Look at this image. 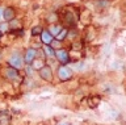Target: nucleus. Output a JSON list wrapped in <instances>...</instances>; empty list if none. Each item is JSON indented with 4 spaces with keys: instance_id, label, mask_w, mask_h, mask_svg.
<instances>
[{
    "instance_id": "11",
    "label": "nucleus",
    "mask_w": 126,
    "mask_h": 125,
    "mask_svg": "<svg viewBox=\"0 0 126 125\" xmlns=\"http://www.w3.org/2000/svg\"><path fill=\"white\" fill-rule=\"evenodd\" d=\"M43 66H45V62H43L42 59H38V58H35V59L33 61V63H32V67H33L34 70H41Z\"/></svg>"
},
{
    "instance_id": "6",
    "label": "nucleus",
    "mask_w": 126,
    "mask_h": 125,
    "mask_svg": "<svg viewBox=\"0 0 126 125\" xmlns=\"http://www.w3.org/2000/svg\"><path fill=\"white\" fill-rule=\"evenodd\" d=\"M3 75H4V78H7L8 80H15L16 78H18V70H16V69H13V67H7L5 70H4V72H3Z\"/></svg>"
},
{
    "instance_id": "9",
    "label": "nucleus",
    "mask_w": 126,
    "mask_h": 125,
    "mask_svg": "<svg viewBox=\"0 0 126 125\" xmlns=\"http://www.w3.org/2000/svg\"><path fill=\"white\" fill-rule=\"evenodd\" d=\"M61 30H62V26H61V25H58V24H51L47 32H49L51 36L55 38V37H57L58 34H59V32H61Z\"/></svg>"
},
{
    "instance_id": "1",
    "label": "nucleus",
    "mask_w": 126,
    "mask_h": 125,
    "mask_svg": "<svg viewBox=\"0 0 126 125\" xmlns=\"http://www.w3.org/2000/svg\"><path fill=\"white\" fill-rule=\"evenodd\" d=\"M8 63H9L11 67H13L16 70H20V69L25 67V61H24V58L20 55L18 53L12 54V55L9 57V59H8Z\"/></svg>"
},
{
    "instance_id": "14",
    "label": "nucleus",
    "mask_w": 126,
    "mask_h": 125,
    "mask_svg": "<svg viewBox=\"0 0 126 125\" xmlns=\"http://www.w3.org/2000/svg\"><path fill=\"white\" fill-rule=\"evenodd\" d=\"M50 46H51V48H53L54 50H58V49H61L62 42L58 41V40H53V41H51V44H50Z\"/></svg>"
},
{
    "instance_id": "13",
    "label": "nucleus",
    "mask_w": 126,
    "mask_h": 125,
    "mask_svg": "<svg viewBox=\"0 0 126 125\" xmlns=\"http://www.w3.org/2000/svg\"><path fill=\"white\" fill-rule=\"evenodd\" d=\"M9 30V22H7V21H1L0 22V33H5Z\"/></svg>"
},
{
    "instance_id": "3",
    "label": "nucleus",
    "mask_w": 126,
    "mask_h": 125,
    "mask_svg": "<svg viewBox=\"0 0 126 125\" xmlns=\"http://www.w3.org/2000/svg\"><path fill=\"white\" fill-rule=\"evenodd\" d=\"M54 57L57 58V59L59 61V63L61 65H68L70 63V53L67 52L66 49H58V50H55V54H54Z\"/></svg>"
},
{
    "instance_id": "15",
    "label": "nucleus",
    "mask_w": 126,
    "mask_h": 125,
    "mask_svg": "<svg viewBox=\"0 0 126 125\" xmlns=\"http://www.w3.org/2000/svg\"><path fill=\"white\" fill-rule=\"evenodd\" d=\"M42 30H43V28L42 26H34L33 29H32V36H38V34H41L42 33Z\"/></svg>"
},
{
    "instance_id": "12",
    "label": "nucleus",
    "mask_w": 126,
    "mask_h": 125,
    "mask_svg": "<svg viewBox=\"0 0 126 125\" xmlns=\"http://www.w3.org/2000/svg\"><path fill=\"white\" fill-rule=\"evenodd\" d=\"M67 36H68V29H66V28H62V30L59 32V34L57 37H55V40H58V41H63L64 38H67Z\"/></svg>"
},
{
    "instance_id": "4",
    "label": "nucleus",
    "mask_w": 126,
    "mask_h": 125,
    "mask_svg": "<svg viewBox=\"0 0 126 125\" xmlns=\"http://www.w3.org/2000/svg\"><path fill=\"white\" fill-rule=\"evenodd\" d=\"M39 76L42 78L43 80H46V82H53V76H54V72H53V70H51L50 66H47L45 65L43 67L39 70Z\"/></svg>"
},
{
    "instance_id": "7",
    "label": "nucleus",
    "mask_w": 126,
    "mask_h": 125,
    "mask_svg": "<svg viewBox=\"0 0 126 125\" xmlns=\"http://www.w3.org/2000/svg\"><path fill=\"white\" fill-rule=\"evenodd\" d=\"M3 18L7 22L15 20V9L13 8H5L3 11Z\"/></svg>"
},
{
    "instance_id": "5",
    "label": "nucleus",
    "mask_w": 126,
    "mask_h": 125,
    "mask_svg": "<svg viewBox=\"0 0 126 125\" xmlns=\"http://www.w3.org/2000/svg\"><path fill=\"white\" fill-rule=\"evenodd\" d=\"M37 58V50L34 48H30L25 52V55H24V61H25V65H32L33 61Z\"/></svg>"
},
{
    "instance_id": "10",
    "label": "nucleus",
    "mask_w": 126,
    "mask_h": 125,
    "mask_svg": "<svg viewBox=\"0 0 126 125\" xmlns=\"http://www.w3.org/2000/svg\"><path fill=\"white\" fill-rule=\"evenodd\" d=\"M54 54H55V50L50 45H43V55H46L47 58H53Z\"/></svg>"
},
{
    "instance_id": "18",
    "label": "nucleus",
    "mask_w": 126,
    "mask_h": 125,
    "mask_svg": "<svg viewBox=\"0 0 126 125\" xmlns=\"http://www.w3.org/2000/svg\"><path fill=\"white\" fill-rule=\"evenodd\" d=\"M0 40H1V33H0Z\"/></svg>"
},
{
    "instance_id": "2",
    "label": "nucleus",
    "mask_w": 126,
    "mask_h": 125,
    "mask_svg": "<svg viewBox=\"0 0 126 125\" xmlns=\"http://www.w3.org/2000/svg\"><path fill=\"white\" fill-rule=\"evenodd\" d=\"M57 74H58L59 80H62V82H67V80H70L71 78H72V70H71L70 67H67L66 65L59 66Z\"/></svg>"
},
{
    "instance_id": "16",
    "label": "nucleus",
    "mask_w": 126,
    "mask_h": 125,
    "mask_svg": "<svg viewBox=\"0 0 126 125\" xmlns=\"http://www.w3.org/2000/svg\"><path fill=\"white\" fill-rule=\"evenodd\" d=\"M3 11H4V9L1 8V7H0V22L3 21V20H1V18H3Z\"/></svg>"
},
{
    "instance_id": "8",
    "label": "nucleus",
    "mask_w": 126,
    "mask_h": 125,
    "mask_svg": "<svg viewBox=\"0 0 126 125\" xmlns=\"http://www.w3.org/2000/svg\"><path fill=\"white\" fill-rule=\"evenodd\" d=\"M39 36H41V41H42L43 45H50L51 41L54 40V37L51 36V34L47 32V30H42V33L39 34Z\"/></svg>"
},
{
    "instance_id": "19",
    "label": "nucleus",
    "mask_w": 126,
    "mask_h": 125,
    "mask_svg": "<svg viewBox=\"0 0 126 125\" xmlns=\"http://www.w3.org/2000/svg\"><path fill=\"white\" fill-rule=\"evenodd\" d=\"M0 59H1V53H0Z\"/></svg>"
},
{
    "instance_id": "17",
    "label": "nucleus",
    "mask_w": 126,
    "mask_h": 125,
    "mask_svg": "<svg viewBox=\"0 0 126 125\" xmlns=\"http://www.w3.org/2000/svg\"><path fill=\"white\" fill-rule=\"evenodd\" d=\"M59 125H70V124H68V123H61Z\"/></svg>"
}]
</instances>
